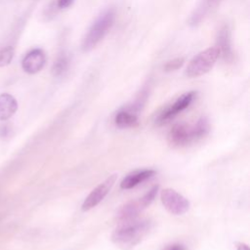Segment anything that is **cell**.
Returning a JSON list of instances; mask_svg holds the SVG:
<instances>
[{"instance_id":"10","label":"cell","mask_w":250,"mask_h":250,"mask_svg":"<svg viewBox=\"0 0 250 250\" xmlns=\"http://www.w3.org/2000/svg\"><path fill=\"white\" fill-rule=\"evenodd\" d=\"M45 62V53L41 49H34L25 55L21 62V66L25 72L34 74L43 68Z\"/></svg>"},{"instance_id":"20","label":"cell","mask_w":250,"mask_h":250,"mask_svg":"<svg viewBox=\"0 0 250 250\" xmlns=\"http://www.w3.org/2000/svg\"><path fill=\"white\" fill-rule=\"evenodd\" d=\"M74 0H58V7L61 9H66L73 3Z\"/></svg>"},{"instance_id":"18","label":"cell","mask_w":250,"mask_h":250,"mask_svg":"<svg viewBox=\"0 0 250 250\" xmlns=\"http://www.w3.org/2000/svg\"><path fill=\"white\" fill-rule=\"evenodd\" d=\"M184 62H185L184 58H176V59L171 60V61L166 62V64L164 65V70L167 71V72L177 70V69H179L180 67L183 66Z\"/></svg>"},{"instance_id":"19","label":"cell","mask_w":250,"mask_h":250,"mask_svg":"<svg viewBox=\"0 0 250 250\" xmlns=\"http://www.w3.org/2000/svg\"><path fill=\"white\" fill-rule=\"evenodd\" d=\"M11 132V128L9 127L8 124H2L0 126V137L4 138V137H7Z\"/></svg>"},{"instance_id":"12","label":"cell","mask_w":250,"mask_h":250,"mask_svg":"<svg viewBox=\"0 0 250 250\" xmlns=\"http://www.w3.org/2000/svg\"><path fill=\"white\" fill-rule=\"evenodd\" d=\"M154 175H155V171L151 170V169H145V170H141V171H135V172L129 174L127 177H125L122 180V182L120 184V188L122 189L133 188L137 187L138 185L144 183L145 181L150 179Z\"/></svg>"},{"instance_id":"4","label":"cell","mask_w":250,"mask_h":250,"mask_svg":"<svg viewBox=\"0 0 250 250\" xmlns=\"http://www.w3.org/2000/svg\"><path fill=\"white\" fill-rule=\"evenodd\" d=\"M158 186L152 187L144 196L141 198L130 201L124 206H122L119 211L117 212L116 218L120 222H127L134 220L140 212H142L144 209H146L147 206L150 205V203L154 200L157 191H158Z\"/></svg>"},{"instance_id":"21","label":"cell","mask_w":250,"mask_h":250,"mask_svg":"<svg viewBox=\"0 0 250 250\" xmlns=\"http://www.w3.org/2000/svg\"><path fill=\"white\" fill-rule=\"evenodd\" d=\"M166 250H187V248L182 244H174L169 248H167Z\"/></svg>"},{"instance_id":"7","label":"cell","mask_w":250,"mask_h":250,"mask_svg":"<svg viewBox=\"0 0 250 250\" xmlns=\"http://www.w3.org/2000/svg\"><path fill=\"white\" fill-rule=\"evenodd\" d=\"M168 142L173 146H186L197 142L193 125L177 123L168 133Z\"/></svg>"},{"instance_id":"13","label":"cell","mask_w":250,"mask_h":250,"mask_svg":"<svg viewBox=\"0 0 250 250\" xmlns=\"http://www.w3.org/2000/svg\"><path fill=\"white\" fill-rule=\"evenodd\" d=\"M18 109L16 99L10 94L0 95V120L6 121L12 117Z\"/></svg>"},{"instance_id":"1","label":"cell","mask_w":250,"mask_h":250,"mask_svg":"<svg viewBox=\"0 0 250 250\" xmlns=\"http://www.w3.org/2000/svg\"><path fill=\"white\" fill-rule=\"evenodd\" d=\"M150 229L149 221H127L123 222L112 232V241L121 247H132L146 235Z\"/></svg>"},{"instance_id":"22","label":"cell","mask_w":250,"mask_h":250,"mask_svg":"<svg viewBox=\"0 0 250 250\" xmlns=\"http://www.w3.org/2000/svg\"><path fill=\"white\" fill-rule=\"evenodd\" d=\"M236 250H249V247L244 243H238L236 246Z\"/></svg>"},{"instance_id":"14","label":"cell","mask_w":250,"mask_h":250,"mask_svg":"<svg viewBox=\"0 0 250 250\" xmlns=\"http://www.w3.org/2000/svg\"><path fill=\"white\" fill-rule=\"evenodd\" d=\"M114 123L118 128H131L138 124L137 113L129 108L119 110L114 117Z\"/></svg>"},{"instance_id":"9","label":"cell","mask_w":250,"mask_h":250,"mask_svg":"<svg viewBox=\"0 0 250 250\" xmlns=\"http://www.w3.org/2000/svg\"><path fill=\"white\" fill-rule=\"evenodd\" d=\"M220 56L226 62H230L233 60V51L231 45L230 30L227 25L220 28L217 35V46Z\"/></svg>"},{"instance_id":"17","label":"cell","mask_w":250,"mask_h":250,"mask_svg":"<svg viewBox=\"0 0 250 250\" xmlns=\"http://www.w3.org/2000/svg\"><path fill=\"white\" fill-rule=\"evenodd\" d=\"M14 57V48L11 46L5 47L0 51V66L8 65Z\"/></svg>"},{"instance_id":"6","label":"cell","mask_w":250,"mask_h":250,"mask_svg":"<svg viewBox=\"0 0 250 250\" xmlns=\"http://www.w3.org/2000/svg\"><path fill=\"white\" fill-rule=\"evenodd\" d=\"M196 97V92L190 91L183 94L179 97L170 106L166 107L156 118L155 122L157 125H163L168 123L171 119H173L176 115H178L181 111L185 110L188 105L192 103L194 98Z\"/></svg>"},{"instance_id":"8","label":"cell","mask_w":250,"mask_h":250,"mask_svg":"<svg viewBox=\"0 0 250 250\" xmlns=\"http://www.w3.org/2000/svg\"><path fill=\"white\" fill-rule=\"evenodd\" d=\"M117 179V174H112L107 177L103 183H101L97 188H95L90 194L85 198L82 204V210L88 211L96 207L108 193Z\"/></svg>"},{"instance_id":"5","label":"cell","mask_w":250,"mask_h":250,"mask_svg":"<svg viewBox=\"0 0 250 250\" xmlns=\"http://www.w3.org/2000/svg\"><path fill=\"white\" fill-rule=\"evenodd\" d=\"M160 199L165 209L176 216L185 214L189 208V201L173 188H168L161 190Z\"/></svg>"},{"instance_id":"3","label":"cell","mask_w":250,"mask_h":250,"mask_svg":"<svg viewBox=\"0 0 250 250\" xmlns=\"http://www.w3.org/2000/svg\"><path fill=\"white\" fill-rule=\"evenodd\" d=\"M220 57V53L217 47L208 48L199 54H197L188 64L186 74L188 77H198L208 71L216 63Z\"/></svg>"},{"instance_id":"11","label":"cell","mask_w":250,"mask_h":250,"mask_svg":"<svg viewBox=\"0 0 250 250\" xmlns=\"http://www.w3.org/2000/svg\"><path fill=\"white\" fill-rule=\"evenodd\" d=\"M222 2V0H200L197 7L194 9L189 18V24L196 26L200 24Z\"/></svg>"},{"instance_id":"15","label":"cell","mask_w":250,"mask_h":250,"mask_svg":"<svg viewBox=\"0 0 250 250\" xmlns=\"http://www.w3.org/2000/svg\"><path fill=\"white\" fill-rule=\"evenodd\" d=\"M68 64H69V62H68V58L64 55H62L60 56L54 62L53 64V67H52V73L54 76L56 77H60L62 75H63L67 68H68Z\"/></svg>"},{"instance_id":"16","label":"cell","mask_w":250,"mask_h":250,"mask_svg":"<svg viewBox=\"0 0 250 250\" xmlns=\"http://www.w3.org/2000/svg\"><path fill=\"white\" fill-rule=\"evenodd\" d=\"M194 128V132H195V137L196 140L199 141L200 139L204 138L210 131V124H209V120L207 119V117L202 116L200 117L197 122L193 125Z\"/></svg>"},{"instance_id":"2","label":"cell","mask_w":250,"mask_h":250,"mask_svg":"<svg viewBox=\"0 0 250 250\" xmlns=\"http://www.w3.org/2000/svg\"><path fill=\"white\" fill-rule=\"evenodd\" d=\"M115 21V11L110 8L102 13L92 23L82 41V50L89 52L94 49L110 30Z\"/></svg>"}]
</instances>
